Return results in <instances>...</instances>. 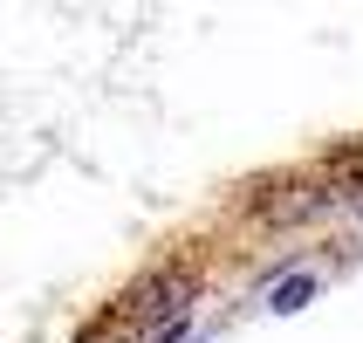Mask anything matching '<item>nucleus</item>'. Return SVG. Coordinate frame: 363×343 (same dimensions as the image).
Returning a JSON list of instances; mask_svg holds the SVG:
<instances>
[{"mask_svg":"<svg viewBox=\"0 0 363 343\" xmlns=\"http://www.w3.org/2000/svg\"><path fill=\"white\" fill-rule=\"evenodd\" d=\"M308 303H315V275H288V282L267 295V309H274V316H295V309H308Z\"/></svg>","mask_w":363,"mask_h":343,"instance_id":"obj_1","label":"nucleus"}]
</instances>
